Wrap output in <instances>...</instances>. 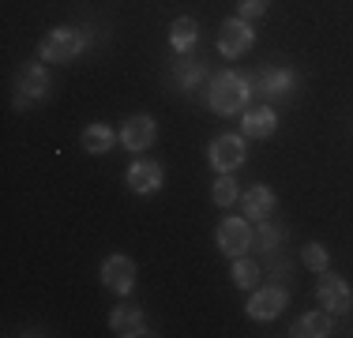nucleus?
<instances>
[{"label": "nucleus", "mask_w": 353, "mask_h": 338, "mask_svg": "<svg viewBox=\"0 0 353 338\" xmlns=\"http://www.w3.org/2000/svg\"><path fill=\"white\" fill-rule=\"evenodd\" d=\"M49 95V72L46 64H27L15 79V106L27 109V106H38L41 98Z\"/></svg>", "instance_id": "423d86ee"}, {"label": "nucleus", "mask_w": 353, "mask_h": 338, "mask_svg": "<svg viewBox=\"0 0 353 338\" xmlns=\"http://www.w3.org/2000/svg\"><path fill=\"white\" fill-rule=\"evenodd\" d=\"M259 244H274V230H263V233H259Z\"/></svg>", "instance_id": "b1692460"}, {"label": "nucleus", "mask_w": 353, "mask_h": 338, "mask_svg": "<svg viewBox=\"0 0 353 338\" xmlns=\"http://www.w3.org/2000/svg\"><path fill=\"white\" fill-rule=\"evenodd\" d=\"M102 286L117 297H128L136 290V259L124 256V252H113V256L102 259Z\"/></svg>", "instance_id": "7ed1b4c3"}, {"label": "nucleus", "mask_w": 353, "mask_h": 338, "mask_svg": "<svg viewBox=\"0 0 353 338\" xmlns=\"http://www.w3.org/2000/svg\"><path fill=\"white\" fill-rule=\"evenodd\" d=\"M83 46H87V38H83L75 27H53L41 38L38 46V57L49 64H64V61H75V57L83 53Z\"/></svg>", "instance_id": "f03ea898"}, {"label": "nucleus", "mask_w": 353, "mask_h": 338, "mask_svg": "<svg viewBox=\"0 0 353 338\" xmlns=\"http://www.w3.org/2000/svg\"><path fill=\"white\" fill-rule=\"evenodd\" d=\"M154 139H158V124H154V117H132L128 124H124V132H121V143H124V150H132V155H143V150H150L154 147Z\"/></svg>", "instance_id": "9d476101"}, {"label": "nucleus", "mask_w": 353, "mask_h": 338, "mask_svg": "<svg viewBox=\"0 0 353 338\" xmlns=\"http://www.w3.org/2000/svg\"><path fill=\"white\" fill-rule=\"evenodd\" d=\"M274 128H279V113H274L271 106H252V109H245L241 132H245L248 139H267V135H274Z\"/></svg>", "instance_id": "ddd939ff"}, {"label": "nucleus", "mask_w": 353, "mask_h": 338, "mask_svg": "<svg viewBox=\"0 0 353 338\" xmlns=\"http://www.w3.org/2000/svg\"><path fill=\"white\" fill-rule=\"evenodd\" d=\"M199 79H203V64L199 61H173V83L181 90H192Z\"/></svg>", "instance_id": "aec40b11"}, {"label": "nucleus", "mask_w": 353, "mask_h": 338, "mask_svg": "<svg viewBox=\"0 0 353 338\" xmlns=\"http://www.w3.org/2000/svg\"><path fill=\"white\" fill-rule=\"evenodd\" d=\"M241 162H245V135L225 132L211 143V166L218 169V173H233Z\"/></svg>", "instance_id": "1a4fd4ad"}, {"label": "nucleus", "mask_w": 353, "mask_h": 338, "mask_svg": "<svg viewBox=\"0 0 353 338\" xmlns=\"http://www.w3.org/2000/svg\"><path fill=\"white\" fill-rule=\"evenodd\" d=\"M301 264H305L308 270H319V275H323L327 264H331V256H327L323 244H305V248H301Z\"/></svg>", "instance_id": "4be33fe9"}, {"label": "nucleus", "mask_w": 353, "mask_h": 338, "mask_svg": "<svg viewBox=\"0 0 353 338\" xmlns=\"http://www.w3.org/2000/svg\"><path fill=\"white\" fill-rule=\"evenodd\" d=\"M252 98V79L241 72H218L211 79V90H207V101H211L214 113L233 117V113H245Z\"/></svg>", "instance_id": "f257e3e1"}, {"label": "nucleus", "mask_w": 353, "mask_h": 338, "mask_svg": "<svg viewBox=\"0 0 353 338\" xmlns=\"http://www.w3.org/2000/svg\"><path fill=\"white\" fill-rule=\"evenodd\" d=\"M241 203H245V215L252 222H267L271 210H274V192L267 188V184H252L245 196H241Z\"/></svg>", "instance_id": "4468645a"}, {"label": "nucleus", "mask_w": 353, "mask_h": 338, "mask_svg": "<svg viewBox=\"0 0 353 338\" xmlns=\"http://www.w3.org/2000/svg\"><path fill=\"white\" fill-rule=\"evenodd\" d=\"M196 41H199V23L192 19V15L173 19V27H170V46H173V53H188Z\"/></svg>", "instance_id": "f3484780"}, {"label": "nucleus", "mask_w": 353, "mask_h": 338, "mask_svg": "<svg viewBox=\"0 0 353 338\" xmlns=\"http://www.w3.org/2000/svg\"><path fill=\"white\" fill-rule=\"evenodd\" d=\"M259 278H263L259 264H252V259H245V256L233 259V286H241V290H256Z\"/></svg>", "instance_id": "6ab92c4d"}, {"label": "nucleus", "mask_w": 353, "mask_h": 338, "mask_svg": "<svg viewBox=\"0 0 353 338\" xmlns=\"http://www.w3.org/2000/svg\"><path fill=\"white\" fill-rule=\"evenodd\" d=\"M109 327H113V335L121 338H136V335H150L147 331V319H143V308H136V304H117L113 312H109Z\"/></svg>", "instance_id": "f8f14e48"}, {"label": "nucleus", "mask_w": 353, "mask_h": 338, "mask_svg": "<svg viewBox=\"0 0 353 338\" xmlns=\"http://www.w3.org/2000/svg\"><path fill=\"white\" fill-rule=\"evenodd\" d=\"M256 83H259V90H263L267 98H282V95H290L293 90V72L290 68H263V72L256 75Z\"/></svg>", "instance_id": "2eb2a0df"}, {"label": "nucleus", "mask_w": 353, "mask_h": 338, "mask_svg": "<svg viewBox=\"0 0 353 338\" xmlns=\"http://www.w3.org/2000/svg\"><path fill=\"white\" fill-rule=\"evenodd\" d=\"M293 335H297V338H327V335H331V312H327V308L305 312V316L293 324Z\"/></svg>", "instance_id": "dca6fc26"}, {"label": "nucleus", "mask_w": 353, "mask_h": 338, "mask_svg": "<svg viewBox=\"0 0 353 338\" xmlns=\"http://www.w3.org/2000/svg\"><path fill=\"white\" fill-rule=\"evenodd\" d=\"M252 41H256V30L248 27V19H222V27H218V53L222 57L237 61L252 49Z\"/></svg>", "instance_id": "20e7f679"}, {"label": "nucleus", "mask_w": 353, "mask_h": 338, "mask_svg": "<svg viewBox=\"0 0 353 338\" xmlns=\"http://www.w3.org/2000/svg\"><path fill=\"white\" fill-rule=\"evenodd\" d=\"M237 8H241V19H259L271 8V0H241Z\"/></svg>", "instance_id": "5701e85b"}, {"label": "nucleus", "mask_w": 353, "mask_h": 338, "mask_svg": "<svg viewBox=\"0 0 353 338\" xmlns=\"http://www.w3.org/2000/svg\"><path fill=\"white\" fill-rule=\"evenodd\" d=\"M316 297L323 301V308L331 312V316H346V312L353 308V290H350V282L346 278H339V275H319V282H316Z\"/></svg>", "instance_id": "39448f33"}, {"label": "nucleus", "mask_w": 353, "mask_h": 338, "mask_svg": "<svg viewBox=\"0 0 353 338\" xmlns=\"http://www.w3.org/2000/svg\"><path fill=\"white\" fill-rule=\"evenodd\" d=\"M252 226H248V218H222L218 222V248L225 252L230 259H237V256H245V252L252 248Z\"/></svg>", "instance_id": "0eeeda50"}, {"label": "nucleus", "mask_w": 353, "mask_h": 338, "mask_svg": "<svg viewBox=\"0 0 353 338\" xmlns=\"http://www.w3.org/2000/svg\"><path fill=\"white\" fill-rule=\"evenodd\" d=\"M162 166L154 162V158H136V162L128 166V188L136 192V196H154L158 188H162Z\"/></svg>", "instance_id": "9b49d317"}, {"label": "nucleus", "mask_w": 353, "mask_h": 338, "mask_svg": "<svg viewBox=\"0 0 353 338\" xmlns=\"http://www.w3.org/2000/svg\"><path fill=\"white\" fill-rule=\"evenodd\" d=\"M211 199L218 203V207H233V203L241 199V188H237V181H233L230 173H222L214 181V192H211Z\"/></svg>", "instance_id": "412c9836"}, {"label": "nucleus", "mask_w": 353, "mask_h": 338, "mask_svg": "<svg viewBox=\"0 0 353 338\" xmlns=\"http://www.w3.org/2000/svg\"><path fill=\"white\" fill-rule=\"evenodd\" d=\"M285 301H290V293H285V286H263V290H252V297L245 304V312L252 319H274V316H282V308H285Z\"/></svg>", "instance_id": "6e6552de"}, {"label": "nucleus", "mask_w": 353, "mask_h": 338, "mask_svg": "<svg viewBox=\"0 0 353 338\" xmlns=\"http://www.w3.org/2000/svg\"><path fill=\"white\" fill-rule=\"evenodd\" d=\"M121 139V135H113L109 124H90V128H83V150L87 155H105V150H113V143Z\"/></svg>", "instance_id": "a211bd4d"}]
</instances>
